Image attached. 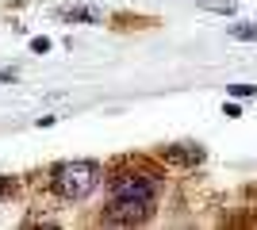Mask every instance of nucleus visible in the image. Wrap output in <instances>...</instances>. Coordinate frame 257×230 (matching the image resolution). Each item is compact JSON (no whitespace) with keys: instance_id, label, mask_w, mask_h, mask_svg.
Here are the masks:
<instances>
[{"instance_id":"1","label":"nucleus","mask_w":257,"mask_h":230,"mask_svg":"<svg viewBox=\"0 0 257 230\" xmlns=\"http://www.w3.org/2000/svg\"><path fill=\"white\" fill-rule=\"evenodd\" d=\"M104 176H107V169L100 161L73 157V161H58L46 173V188L58 199H65V203H81V199L96 196L100 188H104Z\"/></svg>"},{"instance_id":"2","label":"nucleus","mask_w":257,"mask_h":230,"mask_svg":"<svg viewBox=\"0 0 257 230\" xmlns=\"http://www.w3.org/2000/svg\"><path fill=\"white\" fill-rule=\"evenodd\" d=\"M107 184V199H139V203H158L161 188H165V176L158 173V169H150V165L142 161H123L115 165V169H107L104 176Z\"/></svg>"},{"instance_id":"3","label":"nucleus","mask_w":257,"mask_h":230,"mask_svg":"<svg viewBox=\"0 0 257 230\" xmlns=\"http://www.w3.org/2000/svg\"><path fill=\"white\" fill-rule=\"evenodd\" d=\"M158 203H139V199H107V207L96 215L100 226H146L154 219Z\"/></svg>"},{"instance_id":"4","label":"nucleus","mask_w":257,"mask_h":230,"mask_svg":"<svg viewBox=\"0 0 257 230\" xmlns=\"http://www.w3.org/2000/svg\"><path fill=\"white\" fill-rule=\"evenodd\" d=\"M207 150L200 142H177V146H165L161 150V161L165 165H181V169H196V165H204Z\"/></svg>"},{"instance_id":"5","label":"nucleus","mask_w":257,"mask_h":230,"mask_svg":"<svg viewBox=\"0 0 257 230\" xmlns=\"http://www.w3.org/2000/svg\"><path fill=\"white\" fill-rule=\"evenodd\" d=\"M62 20H69V23H104V12L92 8V4H73V8H62Z\"/></svg>"},{"instance_id":"6","label":"nucleus","mask_w":257,"mask_h":230,"mask_svg":"<svg viewBox=\"0 0 257 230\" xmlns=\"http://www.w3.org/2000/svg\"><path fill=\"white\" fill-rule=\"evenodd\" d=\"M226 35L238 43H257V23H226Z\"/></svg>"},{"instance_id":"7","label":"nucleus","mask_w":257,"mask_h":230,"mask_svg":"<svg viewBox=\"0 0 257 230\" xmlns=\"http://www.w3.org/2000/svg\"><path fill=\"white\" fill-rule=\"evenodd\" d=\"M207 12H219V16H230L234 12V0H204Z\"/></svg>"},{"instance_id":"8","label":"nucleus","mask_w":257,"mask_h":230,"mask_svg":"<svg viewBox=\"0 0 257 230\" xmlns=\"http://www.w3.org/2000/svg\"><path fill=\"white\" fill-rule=\"evenodd\" d=\"M50 39H46V35H39V39H31V54H50Z\"/></svg>"},{"instance_id":"9","label":"nucleus","mask_w":257,"mask_h":230,"mask_svg":"<svg viewBox=\"0 0 257 230\" xmlns=\"http://www.w3.org/2000/svg\"><path fill=\"white\" fill-rule=\"evenodd\" d=\"M230 96H257V85H230Z\"/></svg>"},{"instance_id":"10","label":"nucleus","mask_w":257,"mask_h":230,"mask_svg":"<svg viewBox=\"0 0 257 230\" xmlns=\"http://www.w3.org/2000/svg\"><path fill=\"white\" fill-rule=\"evenodd\" d=\"M12 192H16V180H12V176H0V199H8Z\"/></svg>"},{"instance_id":"11","label":"nucleus","mask_w":257,"mask_h":230,"mask_svg":"<svg viewBox=\"0 0 257 230\" xmlns=\"http://www.w3.org/2000/svg\"><path fill=\"white\" fill-rule=\"evenodd\" d=\"M223 115L226 119H242V108H238V104H223Z\"/></svg>"},{"instance_id":"12","label":"nucleus","mask_w":257,"mask_h":230,"mask_svg":"<svg viewBox=\"0 0 257 230\" xmlns=\"http://www.w3.org/2000/svg\"><path fill=\"white\" fill-rule=\"evenodd\" d=\"M16 77H20L16 69H0V81H16Z\"/></svg>"}]
</instances>
